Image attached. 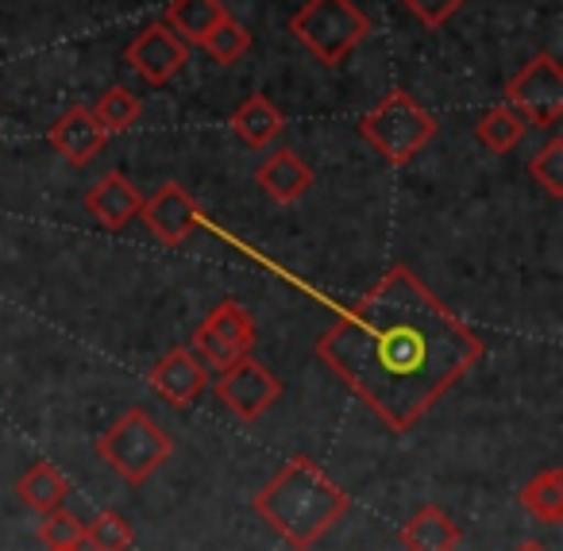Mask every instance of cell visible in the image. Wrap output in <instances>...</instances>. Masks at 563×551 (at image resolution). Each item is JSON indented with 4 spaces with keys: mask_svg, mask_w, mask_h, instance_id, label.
<instances>
[{
    "mask_svg": "<svg viewBox=\"0 0 563 551\" xmlns=\"http://www.w3.org/2000/svg\"><path fill=\"white\" fill-rule=\"evenodd\" d=\"M317 355L390 432H409L483 359V340L409 266H390Z\"/></svg>",
    "mask_w": 563,
    "mask_h": 551,
    "instance_id": "cell-1",
    "label": "cell"
},
{
    "mask_svg": "<svg viewBox=\"0 0 563 551\" xmlns=\"http://www.w3.org/2000/svg\"><path fill=\"white\" fill-rule=\"evenodd\" d=\"M251 505L290 548L309 551L340 525V517L352 509V497L332 482V474L317 459L294 455L251 497Z\"/></svg>",
    "mask_w": 563,
    "mask_h": 551,
    "instance_id": "cell-2",
    "label": "cell"
},
{
    "mask_svg": "<svg viewBox=\"0 0 563 551\" xmlns=\"http://www.w3.org/2000/svg\"><path fill=\"white\" fill-rule=\"evenodd\" d=\"M174 440L147 409H128L109 425L97 440V455L128 482V486H143L158 466L170 459Z\"/></svg>",
    "mask_w": 563,
    "mask_h": 551,
    "instance_id": "cell-3",
    "label": "cell"
},
{
    "mask_svg": "<svg viewBox=\"0 0 563 551\" xmlns=\"http://www.w3.org/2000/svg\"><path fill=\"white\" fill-rule=\"evenodd\" d=\"M298 43L324 66H340L371 32V20L355 0H306L290 20Z\"/></svg>",
    "mask_w": 563,
    "mask_h": 551,
    "instance_id": "cell-4",
    "label": "cell"
},
{
    "mask_svg": "<svg viewBox=\"0 0 563 551\" xmlns=\"http://www.w3.org/2000/svg\"><path fill=\"white\" fill-rule=\"evenodd\" d=\"M360 135L371 143L375 155H383L390 166H406L413 155H421L424 143L437 135V120L424 112L421 101L394 89L386 93L367 117L360 120Z\"/></svg>",
    "mask_w": 563,
    "mask_h": 551,
    "instance_id": "cell-5",
    "label": "cell"
},
{
    "mask_svg": "<svg viewBox=\"0 0 563 551\" xmlns=\"http://www.w3.org/2000/svg\"><path fill=\"white\" fill-rule=\"evenodd\" d=\"M506 104L532 128H552L563 117V70L548 51L532 55L506 81Z\"/></svg>",
    "mask_w": 563,
    "mask_h": 551,
    "instance_id": "cell-6",
    "label": "cell"
},
{
    "mask_svg": "<svg viewBox=\"0 0 563 551\" xmlns=\"http://www.w3.org/2000/svg\"><path fill=\"white\" fill-rule=\"evenodd\" d=\"M212 394H217V401H224V409H232L240 420L255 425V420L263 417V412H271L274 401L282 397V382L274 378L271 366H263L258 359L243 355L220 371Z\"/></svg>",
    "mask_w": 563,
    "mask_h": 551,
    "instance_id": "cell-7",
    "label": "cell"
},
{
    "mask_svg": "<svg viewBox=\"0 0 563 551\" xmlns=\"http://www.w3.org/2000/svg\"><path fill=\"white\" fill-rule=\"evenodd\" d=\"M251 348H255V320L232 297L220 301L194 332V351L205 359V366H217V371H224L235 359L251 355Z\"/></svg>",
    "mask_w": 563,
    "mask_h": 551,
    "instance_id": "cell-8",
    "label": "cell"
},
{
    "mask_svg": "<svg viewBox=\"0 0 563 551\" xmlns=\"http://www.w3.org/2000/svg\"><path fill=\"white\" fill-rule=\"evenodd\" d=\"M124 58L132 63V70L140 74L147 86L163 89L166 81L178 78L181 66L189 63V43L181 40L170 24H151L128 43Z\"/></svg>",
    "mask_w": 563,
    "mask_h": 551,
    "instance_id": "cell-9",
    "label": "cell"
},
{
    "mask_svg": "<svg viewBox=\"0 0 563 551\" xmlns=\"http://www.w3.org/2000/svg\"><path fill=\"white\" fill-rule=\"evenodd\" d=\"M140 220L151 228L155 240H163L166 247H181V243L194 235V228L201 224V209L197 201L178 186V181H166L151 197H143Z\"/></svg>",
    "mask_w": 563,
    "mask_h": 551,
    "instance_id": "cell-10",
    "label": "cell"
},
{
    "mask_svg": "<svg viewBox=\"0 0 563 551\" xmlns=\"http://www.w3.org/2000/svg\"><path fill=\"white\" fill-rule=\"evenodd\" d=\"M151 389L174 409H189L209 389V366L194 348H170L151 371Z\"/></svg>",
    "mask_w": 563,
    "mask_h": 551,
    "instance_id": "cell-11",
    "label": "cell"
},
{
    "mask_svg": "<svg viewBox=\"0 0 563 551\" xmlns=\"http://www.w3.org/2000/svg\"><path fill=\"white\" fill-rule=\"evenodd\" d=\"M47 140H51V147L63 155V163L89 166L104 151V143H109V132L97 124L93 109H86V104H74V109H66L63 117L51 124Z\"/></svg>",
    "mask_w": 563,
    "mask_h": 551,
    "instance_id": "cell-12",
    "label": "cell"
},
{
    "mask_svg": "<svg viewBox=\"0 0 563 551\" xmlns=\"http://www.w3.org/2000/svg\"><path fill=\"white\" fill-rule=\"evenodd\" d=\"M143 209V194L132 186V178H124L120 170L104 174L101 181H93L86 194V212L104 228V232H120L128 228Z\"/></svg>",
    "mask_w": 563,
    "mask_h": 551,
    "instance_id": "cell-13",
    "label": "cell"
},
{
    "mask_svg": "<svg viewBox=\"0 0 563 551\" xmlns=\"http://www.w3.org/2000/svg\"><path fill=\"white\" fill-rule=\"evenodd\" d=\"M255 181L263 194L278 205H294L313 189V166L298 155V151H274L263 166H258Z\"/></svg>",
    "mask_w": 563,
    "mask_h": 551,
    "instance_id": "cell-14",
    "label": "cell"
},
{
    "mask_svg": "<svg viewBox=\"0 0 563 551\" xmlns=\"http://www.w3.org/2000/svg\"><path fill=\"white\" fill-rule=\"evenodd\" d=\"M398 543L406 551H455L460 548V525L440 505H421L398 528Z\"/></svg>",
    "mask_w": 563,
    "mask_h": 551,
    "instance_id": "cell-15",
    "label": "cell"
},
{
    "mask_svg": "<svg viewBox=\"0 0 563 551\" xmlns=\"http://www.w3.org/2000/svg\"><path fill=\"white\" fill-rule=\"evenodd\" d=\"M232 132L240 135L247 147H266V143H274L282 135V128H286V117L278 112V104L271 101L266 93H255L247 97V101L240 104V109L232 112Z\"/></svg>",
    "mask_w": 563,
    "mask_h": 551,
    "instance_id": "cell-16",
    "label": "cell"
},
{
    "mask_svg": "<svg viewBox=\"0 0 563 551\" xmlns=\"http://www.w3.org/2000/svg\"><path fill=\"white\" fill-rule=\"evenodd\" d=\"M16 494L27 509H35L43 517V513H51V509H63L66 497H70V482L63 478V471H58L55 463H43L40 459V463H32L20 474Z\"/></svg>",
    "mask_w": 563,
    "mask_h": 551,
    "instance_id": "cell-17",
    "label": "cell"
},
{
    "mask_svg": "<svg viewBox=\"0 0 563 551\" xmlns=\"http://www.w3.org/2000/svg\"><path fill=\"white\" fill-rule=\"evenodd\" d=\"M232 12L224 9V0H170V9H166V24L189 43V47H201V40L212 32L217 24Z\"/></svg>",
    "mask_w": 563,
    "mask_h": 551,
    "instance_id": "cell-18",
    "label": "cell"
},
{
    "mask_svg": "<svg viewBox=\"0 0 563 551\" xmlns=\"http://www.w3.org/2000/svg\"><path fill=\"white\" fill-rule=\"evenodd\" d=\"M521 509L529 517L544 520V525H560L563 517V471L560 466H548L532 482H525L521 489Z\"/></svg>",
    "mask_w": 563,
    "mask_h": 551,
    "instance_id": "cell-19",
    "label": "cell"
},
{
    "mask_svg": "<svg viewBox=\"0 0 563 551\" xmlns=\"http://www.w3.org/2000/svg\"><path fill=\"white\" fill-rule=\"evenodd\" d=\"M525 128L529 124H525L509 104H494V109H486L483 120L475 124V140L483 143L486 151H494V155H509V151L525 140Z\"/></svg>",
    "mask_w": 563,
    "mask_h": 551,
    "instance_id": "cell-20",
    "label": "cell"
},
{
    "mask_svg": "<svg viewBox=\"0 0 563 551\" xmlns=\"http://www.w3.org/2000/svg\"><path fill=\"white\" fill-rule=\"evenodd\" d=\"M132 543H135L132 525H128V517L117 509H101L81 528V548H89V551H128Z\"/></svg>",
    "mask_w": 563,
    "mask_h": 551,
    "instance_id": "cell-21",
    "label": "cell"
},
{
    "mask_svg": "<svg viewBox=\"0 0 563 551\" xmlns=\"http://www.w3.org/2000/svg\"><path fill=\"white\" fill-rule=\"evenodd\" d=\"M140 112H143L140 97L128 93L124 86H112L109 93H104L101 101H97L93 117H97V124H101L104 132L117 135V132H128V128L140 124Z\"/></svg>",
    "mask_w": 563,
    "mask_h": 551,
    "instance_id": "cell-22",
    "label": "cell"
},
{
    "mask_svg": "<svg viewBox=\"0 0 563 551\" xmlns=\"http://www.w3.org/2000/svg\"><path fill=\"white\" fill-rule=\"evenodd\" d=\"M201 47L212 55V63H220V66H232V63H240L243 55H247V47H251V32L240 24V20H232L228 16L224 24H217L209 35L201 40Z\"/></svg>",
    "mask_w": 563,
    "mask_h": 551,
    "instance_id": "cell-23",
    "label": "cell"
},
{
    "mask_svg": "<svg viewBox=\"0 0 563 551\" xmlns=\"http://www.w3.org/2000/svg\"><path fill=\"white\" fill-rule=\"evenodd\" d=\"M529 174H532V181H537V186H544L548 197H555V201H560V197H563V140H560V135H552V140H548L544 147L532 155Z\"/></svg>",
    "mask_w": 563,
    "mask_h": 551,
    "instance_id": "cell-24",
    "label": "cell"
},
{
    "mask_svg": "<svg viewBox=\"0 0 563 551\" xmlns=\"http://www.w3.org/2000/svg\"><path fill=\"white\" fill-rule=\"evenodd\" d=\"M81 528H86V520L74 517V513L63 505V509L43 513L40 540L47 543V548H70V543H81Z\"/></svg>",
    "mask_w": 563,
    "mask_h": 551,
    "instance_id": "cell-25",
    "label": "cell"
},
{
    "mask_svg": "<svg viewBox=\"0 0 563 551\" xmlns=\"http://www.w3.org/2000/svg\"><path fill=\"white\" fill-rule=\"evenodd\" d=\"M398 4L409 12V16H417L424 27H432V32H437V27H444L448 20H452L455 12L467 4V0H398Z\"/></svg>",
    "mask_w": 563,
    "mask_h": 551,
    "instance_id": "cell-26",
    "label": "cell"
},
{
    "mask_svg": "<svg viewBox=\"0 0 563 551\" xmlns=\"http://www.w3.org/2000/svg\"><path fill=\"white\" fill-rule=\"evenodd\" d=\"M514 551H548L544 543H537V540H525V543H517Z\"/></svg>",
    "mask_w": 563,
    "mask_h": 551,
    "instance_id": "cell-27",
    "label": "cell"
},
{
    "mask_svg": "<svg viewBox=\"0 0 563 551\" xmlns=\"http://www.w3.org/2000/svg\"><path fill=\"white\" fill-rule=\"evenodd\" d=\"M47 551H86L81 543H70V548H47Z\"/></svg>",
    "mask_w": 563,
    "mask_h": 551,
    "instance_id": "cell-28",
    "label": "cell"
}]
</instances>
